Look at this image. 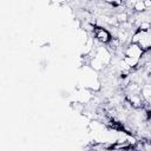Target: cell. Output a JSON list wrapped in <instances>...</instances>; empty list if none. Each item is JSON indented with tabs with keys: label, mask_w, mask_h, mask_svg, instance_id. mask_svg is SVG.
<instances>
[{
	"label": "cell",
	"mask_w": 151,
	"mask_h": 151,
	"mask_svg": "<svg viewBox=\"0 0 151 151\" xmlns=\"http://www.w3.org/2000/svg\"><path fill=\"white\" fill-rule=\"evenodd\" d=\"M131 42L138 44L144 52L150 51L151 50V33H149L146 31L138 29L137 32L133 33V35L131 38Z\"/></svg>",
	"instance_id": "cell-1"
},
{
	"label": "cell",
	"mask_w": 151,
	"mask_h": 151,
	"mask_svg": "<svg viewBox=\"0 0 151 151\" xmlns=\"http://www.w3.org/2000/svg\"><path fill=\"white\" fill-rule=\"evenodd\" d=\"M143 54H144V51L142 50V47L138 44L130 42V45L125 50V55L126 57H132V58H136V59H139V60L143 57Z\"/></svg>",
	"instance_id": "cell-2"
},
{
	"label": "cell",
	"mask_w": 151,
	"mask_h": 151,
	"mask_svg": "<svg viewBox=\"0 0 151 151\" xmlns=\"http://www.w3.org/2000/svg\"><path fill=\"white\" fill-rule=\"evenodd\" d=\"M94 37L98 41L103 42V44H107L111 40V34L107 29L103 28V27H96L94 28Z\"/></svg>",
	"instance_id": "cell-3"
},
{
	"label": "cell",
	"mask_w": 151,
	"mask_h": 151,
	"mask_svg": "<svg viewBox=\"0 0 151 151\" xmlns=\"http://www.w3.org/2000/svg\"><path fill=\"white\" fill-rule=\"evenodd\" d=\"M96 57H98V58L104 63V65H107V64L111 61V54H110L109 50L105 48V47H103V46L97 48V51H96Z\"/></svg>",
	"instance_id": "cell-4"
},
{
	"label": "cell",
	"mask_w": 151,
	"mask_h": 151,
	"mask_svg": "<svg viewBox=\"0 0 151 151\" xmlns=\"http://www.w3.org/2000/svg\"><path fill=\"white\" fill-rule=\"evenodd\" d=\"M127 100L131 103L132 107H134V109H139L143 106V99L138 93H131L127 97Z\"/></svg>",
	"instance_id": "cell-5"
},
{
	"label": "cell",
	"mask_w": 151,
	"mask_h": 151,
	"mask_svg": "<svg viewBox=\"0 0 151 151\" xmlns=\"http://www.w3.org/2000/svg\"><path fill=\"white\" fill-rule=\"evenodd\" d=\"M90 66L94 70V71H101L103 67H104V63L98 58V57H94L91 59L90 61Z\"/></svg>",
	"instance_id": "cell-6"
},
{
	"label": "cell",
	"mask_w": 151,
	"mask_h": 151,
	"mask_svg": "<svg viewBox=\"0 0 151 151\" xmlns=\"http://www.w3.org/2000/svg\"><path fill=\"white\" fill-rule=\"evenodd\" d=\"M123 60H124L131 68L138 66V64H139V59H136V58H132V57H126V55H125Z\"/></svg>",
	"instance_id": "cell-7"
},
{
	"label": "cell",
	"mask_w": 151,
	"mask_h": 151,
	"mask_svg": "<svg viewBox=\"0 0 151 151\" xmlns=\"http://www.w3.org/2000/svg\"><path fill=\"white\" fill-rule=\"evenodd\" d=\"M126 88H127V91L130 92V94H131V93H139V92L142 91V88L139 87V85H138L137 83H134V81H133V83H130Z\"/></svg>",
	"instance_id": "cell-8"
},
{
	"label": "cell",
	"mask_w": 151,
	"mask_h": 151,
	"mask_svg": "<svg viewBox=\"0 0 151 151\" xmlns=\"http://www.w3.org/2000/svg\"><path fill=\"white\" fill-rule=\"evenodd\" d=\"M142 96L146 99H151V84H146L143 88H142Z\"/></svg>",
	"instance_id": "cell-9"
},
{
	"label": "cell",
	"mask_w": 151,
	"mask_h": 151,
	"mask_svg": "<svg viewBox=\"0 0 151 151\" xmlns=\"http://www.w3.org/2000/svg\"><path fill=\"white\" fill-rule=\"evenodd\" d=\"M133 9H134L136 12H144V11L146 9V8H145V5H144V1H143V0L137 1V4L134 5Z\"/></svg>",
	"instance_id": "cell-10"
},
{
	"label": "cell",
	"mask_w": 151,
	"mask_h": 151,
	"mask_svg": "<svg viewBox=\"0 0 151 151\" xmlns=\"http://www.w3.org/2000/svg\"><path fill=\"white\" fill-rule=\"evenodd\" d=\"M116 18H117V21H118L119 24L126 22V21L129 20V15H127V13H119V14L116 15Z\"/></svg>",
	"instance_id": "cell-11"
},
{
	"label": "cell",
	"mask_w": 151,
	"mask_h": 151,
	"mask_svg": "<svg viewBox=\"0 0 151 151\" xmlns=\"http://www.w3.org/2000/svg\"><path fill=\"white\" fill-rule=\"evenodd\" d=\"M150 27H151V24L149 21H142L140 25H139V27H138V29H140V31H147Z\"/></svg>",
	"instance_id": "cell-12"
},
{
	"label": "cell",
	"mask_w": 151,
	"mask_h": 151,
	"mask_svg": "<svg viewBox=\"0 0 151 151\" xmlns=\"http://www.w3.org/2000/svg\"><path fill=\"white\" fill-rule=\"evenodd\" d=\"M126 142H127L130 145H132V146H133V145L137 143V139H136L133 136H126Z\"/></svg>",
	"instance_id": "cell-13"
},
{
	"label": "cell",
	"mask_w": 151,
	"mask_h": 151,
	"mask_svg": "<svg viewBox=\"0 0 151 151\" xmlns=\"http://www.w3.org/2000/svg\"><path fill=\"white\" fill-rule=\"evenodd\" d=\"M72 106H73V109L77 110L78 112H81L83 109H84V106H83L80 103H72Z\"/></svg>",
	"instance_id": "cell-14"
},
{
	"label": "cell",
	"mask_w": 151,
	"mask_h": 151,
	"mask_svg": "<svg viewBox=\"0 0 151 151\" xmlns=\"http://www.w3.org/2000/svg\"><path fill=\"white\" fill-rule=\"evenodd\" d=\"M105 2H107L112 6H119L122 4V0H105Z\"/></svg>",
	"instance_id": "cell-15"
},
{
	"label": "cell",
	"mask_w": 151,
	"mask_h": 151,
	"mask_svg": "<svg viewBox=\"0 0 151 151\" xmlns=\"http://www.w3.org/2000/svg\"><path fill=\"white\" fill-rule=\"evenodd\" d=\"M137 1H139V0H127V1H126V5H127L129 8H133L134 5L137 4Z\"/></svg>",
	"instance_id": "cell-16"
},
{
	"label": "cell",
	"mask_w": 151,
	"mask_h": 151,
	"mask_svg": "<svg viewBox=\"0 0 151 151\" xmlns=\"http://www.w3.org/2000/svg\"><path fill=\"white\" fill-rule=\"evenodd\" d=\"M144 150L151 151V142H144Z\"/></svg>",
	"instance_id": "cell-17"
},
{
	"label": "cell",
	"mask_w": 151,
	"mask_h": 151,
	"mask_svg": "<svg viewBox=\"0 0 151 151\" xmlns=\"http://www.w3.org/2000/svg\"><path fill=\"white\" fill-rule=\"evenodd\" d=\"M146 71H147V73L151 76V61L146 63Z\"/></svg>",
	"instance_id": "cell-18"
},
{
	"label": "cell",
	"mask_w": 151,
	"mask_h": 151,
	"mask_svg": "<svg viewBox=\"0 0 151 151\" xmlns=\"http://www.w3.org/2000/svg\"><path fill=\"white\" fill-rule=\"evenodd\" d=\"M143 1H144V5H145V8L151 7V0H143Z\"/></svg>",
	"instance_id": "cell-19"
},
{
	"label": "cell",
	"mask_w": 151,
	"mask_h": 151,
	"mask_svg": "<svg viewBox=\"0 0 151 151\" xmlns=\"http://www.w3.org/2000/svg\"><path fill=\"white\" fill-rule=\"evenodd\" d=\"M54 4H57V5H60V4H64L66 0H52Z\"/></svg>",
	"instance_id": "cell-20"
}]
</instances>
